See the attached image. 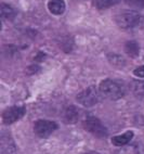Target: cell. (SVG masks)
I'll return each mask as SVG.
<instances>
[{
	"instance_id": "obj_1",
	"label": "cell",
	"mask_w": 144,
	"mask_h": 154,
	"mask_svg": "<svg viewBox=\"0 0 144 154\" xmlns=\"http://www.w3.org/2000/svg\"><path fill=\"white\" fill-rule=\"evenodd\" d=\"M115 21L122 29H136L144 27V17L138 12H122L115 17Z\"/></svg>"
},
{
	"instance_id": "obj_2",
	"label": "cell",
	"mask_w": 144,
	"mask_h": 154,
	"mask_svg": "<svg viewBox=\"0 0 144 154\" xmlns=\"http://www.w3.org/2000/svg\"><path fill=\"white\" fill-rule=\"evenodd\" d=\"M102 97L110 100H118L125 96L126 87L124 84L113 79H105L100 84L99 87Z\"/></svg>"
},
{
	"instance_id": "obj_3",
	"label": "cell",
	"mask_w": 144,
	"mask_h": 154,
	"mask_svg": "<svg viewBox=\"0 0 144 154\" xmlns=\"http://www.w3.org/2000/svg\"><path fill=\"white\" fill-rule=\"evenodd\" d=\"M101 96L102 94L100 90H98L93 86H90L83 91H81L80 94H78L76 99L78 103H80L83 106H93L100 102Z\"/></svg>"
},
{
	"instance_id": "obj_4",
	"label": "cell",
	"mask_w": 144,
	"mask_h": 154,
	"mask_svg": "<svg viewBox=\"0 0 144 154\" xmlns=\"http://www.w3.org/2000/svg\"><path fill=\"white\" fill-rule=\"evenodd\" d=\"M83 128L98 138H105L107 136L105 126L95 117H88L83 122Z\"/></svg>"
},
{
	"instance_id": "obj_5",
	"label": "cell",
	"mask_w": 144,
	"mask_h": 154,
	"mask_svg": "<svg viewBox=\"0 0 144 154\" xmlns=\"http://www.w3.org/2000/svg\"><path fill=\"white\" fill-rule=\"evenodd\" d=\"M56 128H58V125L54 122L46 121V119H39L34 125L35 134L41 138L49 137L54 130H56Z\"/></svg>"
},
{
	"instance_id": "obj_6",
	"label": "cell",
	"mask_w": 144,
	"mask_h": 154,
	"mask_svg": "<svg viewBox=\"0 0 144 154\" xmlns=\"http://www.w3.org/2000/svg\"><path fill=\"white\" fill-rule=\"evenodd\" d=\"M24 114H25V107L24 106H11L3 112L2 121L7 125L13 124L14 122L19 121Z\"/></svg>"
},
{
	"instance_id": "obj_7",
	"label": "cell",
	"mask_w": 144,
	"mask_h": 154,
	"mask_svg": "<svg viewBox=\"0 0 144 154\" xmlns=\"http://www.w3.org/2000/svg\"><path fill=\"white\" fill-rule=\"evenodd\" d=\"M16 146L12 140V138L8 135H2L0 138V154H15Z\"/></svg>"
},
{
	"instance_id": "obj_8",
	"label": "cell",
	"mask_w": 144,
	"mask_h": 154,
	"mask_svg": "<svg viewBox=\"0 0 144 154\" xmlns=\"http://www.w3.org/2000/svg\"><path fill=\"white\" fill-rule=\"evenodd\" d=\"M65 2L64 0H50L48 3V9L54 15H61L65 11Z\"/></svg>"
},
{
	"instance_id": "obj_9",
	"label": "cell",
	"mask_w": 144,
	"mask_h": 154,
	"mask_svg": "<svg viewBox=\"0 0 144 154\" xmlns=\"http://www.w3.org/2000/svg\"><path fill=\"white\" fill-rule=\"evenodd\" d=\"M133 138V132L132 131H127L122 136H115L112 138V142L113 144L117 146H124L126 144L130 142Z\"/></svg>"
},
{
	"instance_id": "obj_10",
	"label": "cell",
	"mask_w": 144,
	"mask_h": 154,
	"mask_svg": "<svg viewBox=\"0 0 144 154\" xmlns=\"http://www.w3.org/2000/svg\"><path fill=\"white\" fill-rule=\"evenodd\" d=\"M116 154H143V149L139 143L126 144L120 150H118Z\"/></svg>"
},
{
	"instance_id": "obj_11",
	"label": "cell",
	"mask_w": 144,
	"mask_h": 154,
	"mask_svg": "<svg viewBox=\"0 0 144 154\" xmlns=\"http://www.w3.org/2000/svg\"><path fill=\"white\" fill-rule=\"evenodd\" d=\"M64 115H65L66 122L74 124V123H76V122L78 121V119H79V111H78L74 105H70V106H68L66 109Z\"/></svg>"
},
{
	"instance_id": "obj_12",
	"label": "cell",
	"mask_w": 144,
	"mask_h": 154,
	"mask_svg": "<svg viewBox=\"0 0 144 154\" xmlns=\"http://www.w3.org/2000/svg\"><path fill=\"white\" fill-rule=\"evenodd\" d=\"M0 13H1V17L7 20H13L16 15L15 9H13L11 6H8V5H1Z\"/></svg>"
},
{
	"instance_id": "obj_13",
	"label": "cell",
	"mask_w": 144,
	"mask_h": 154,
	"mask_svg": "<svg viewBox=\"0 0 144 154\" xmlns=\"http://www.w3.org/2000/svg\"><path fill=\"white\" fill-rule=\"evenodd\" d=\"M125 50L126 52L132 58L138 57L139 53H140V47L136 42H128L125 46Z\"/></svg>"
},
{
	"instance_id": "obj_14",
	"label": "cell",
	"mask_w": 144,
	"mask_h": 154,
	"mask_svg": "<svg viewBox=\"0 0 144 154\" xmlns=\"http://www.w3.org/2000/svg\"><path fill=\"white\" fill-rule=\"evenodd\" d=\"M131 88L136 97H144V82H133L131 84Z\"/></svg>"
},
{
	"instance_id": "obj_15",
	"label": "cell",
	"mask_w": 144,
	"mask_h": 154,
	"mask_svg": "<svg viewBox=\"0 0 144 154\" xmlns=\"http://www.w3.org/2000/svg\"><path fill=\"white\" fill-rule=\"evenodd\" d=\"M120 0H97V7L99 9H106L118 3Z\"/></svg>"
},
{
	"instance_id": "obj_16",
	"label": "cell",
	"mask_w": 144,
	"mask_h": 154,
	"mask_svg": "<svg viewBox=\"0 0 144 154\" xmlns=\"http://www.w3.org/2000/svg\"><path fill=\"white\" fill-rule=\"evenodd\" d=\"M108 60H110V62H111L112 64H114V65H118V66L125 65V60H124V58H122V57L118 54H115V53L108 54Z\"/></svg>"
},
{
	"instance_id": "obj_17",
	"label": "cell",
	"mask_w": 144,
	"mask_h": 154,
	"mask_svg": "<svg viewBox=\"0 0 144 154\" xmlns=\"http://www.w3.org/2000/svg\"><path fill=\"white\" fill-rule=\"evenodd\" d=\"M124 1L133 9L140 10V9L144 8V0H124Z\"/></svg>"
},
{
	"instance_id": "obj_18",
	"label": "cell",
	"mask_w": 144,
	"mask_h": 154,
	"mask_svg": "<svg viewBox=\"0 0 144 154\" xmlns=\"http://www.w3.org/2000/svg\"><path fill=\"white\" fill-rule=\"evenodd\" d=\"M133 74L138 77H141V78H144V65L140 66L138 69H136L133 71Z\"/></svg>"
},
{
	"instance_id": "obj_19",
	"label": "cell",
	"mask_w": 144,
	"mask_h": 154,
	"mask_svg": "<svg viewBox=\"0 0 144 154\" xmlns=\"http://www.w3.org/2000/svg\"><path fill=\"white\" fill-rule=\"evenodd\" d=\"M82 154H99L97 152H87V153H82Z\"/></svg>"
}]
</instances>
